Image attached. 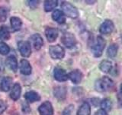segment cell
<instances>
[{
    "label": "cell",
    "mask_w": 122,
    "mask_h": 115,
    "mask_svg": "<svg viewBox=\"0 0 122 115\" xmlns=\"http://www.w3.org/2000/svg\"><path fill=\"white\" fill-rule=\"evenodd\" d=\"M118 51V45L117 44H112L108 48L107 50V55L108 58H114L117 55V53Z\"/></svg>",
    "instance_id": "23"
},
{
    "label": "cell",
    "mask_w": 122,
    "mask_h": 115,
    "mask_svg": "<svg viewBox=\"0 0 122 115\" xmlns=\"http://www.w3.org/2000/svg\"><path fill=\"white\" fill-rule=\"evenodd\" d=\"M120 89H121V92L122 93V84H121V87H120Z\"/></svg>",
    "instance_id": "33"
},
{
    "label": "cell",
    "mask_w": 122,
    "mask_h": 115,
    "mask_svg": "<svg viewBox=\"0 0 122 115\" xmlns=\"http://www.w3.org/2000/svg\"><path fill=\"white\" fill-rule=\"evenodd\" d=\"M10 32L6 26H1L0 29V39L2 41H7L10 38Z\"/></svg>",
    "instance_id": "24"
},
{
    "label": "cell",
    "mask_w": 122,
    "mask_h": 115,
    "mask_svg": "<svg viewBox=\"0 0 122 115\" xmlns=\"http://www.w3.org/2000/svg\"><path fill=\"white\" fill-rule=\"evenodd\" d=\"M62 43L68 48H71L74 47L76 44V39L73 34L72 33H65L61 38Z\"/></svg>",
    "instance_id": "5"
},
{
    "label": "cell",
    "mask_w": 122,
    "mask_h": 115,
    "mask_svg": "<svg viewBox=\"0 0 122 115\" xmlns=\"http://www.w3.org/2000/svg\"><path fill=\"white\" fill-rule=\"evenodd\" d=\"M100 106L102 110L107 111H109L112 108V101L109 98H105L103 99L100 103Z\"/></svg>",
    "instance_id": "25"
},
{
    "label": "cell",
    "mask_w": 122,
    "mask_h": 115,
    "mask_svg": "<svg viewBox=\"0 0 122 115\" xmlns=\"http://www.w3.org/2000/svg\"><path fill=\"white\" fill-rule=\"evenodd\" d=\"M38 111L41 115H53V108L50 101H45L38 107Z\"/></svg>",
    "instance_id": "8"
},
{
    "label": "cell",
    "mask_w": 122,
    "mask_h": 115,
    "mask_svg": "<svg viewBox=\"0 0 122 115\" xmlns=\"http://www.w3.org/2000/svg\"><path fill=\"white\" fill-rule=\"evenodd\" d=\"M66 90L64 87H57L54 89V95L55 97L60 100L64 99L66 98Z\"/></svg>",
    "instance_id": "22"
},
{
    "label": "cell",
    "mask_w": 122,
    "mask_h": 115,
    "mask_svg": "<svg viewBox=\"0 0 122 115\" xmlns=\"http://www.w3.org/2000/svg\"><path fill=\"white\" fill-rule=\"evenodd\" d=\"M114 29V25L112 20L106 19L101 25L99 28V32L102 34H109L112 33Z\"/></svg>",
    "instance_id": "7"
},
{
    "label": "cell",
    "mask_w": 122,
    "mask_h": 115,
    "mask_svg": "<svg viewBox=\"0 0 122 115\" xmlns=\"http://www.w3.org/2000/svg\"><path fill=\"white\" fill-rule=\"evenodd\" d=\"M31 66H30L28 61L25 59H22L20 63V71L21 73L25 75H28L31 73Z\"/></svg>",
    "instance_id": "13"
},
{
    "label": "cell",
    "mask_w": 122,
    "mask_h": 115,
    "mask_svg": "<svg viewBox=\"0 0 122 115\" xmlns=\"http://www.w3.org/2000/svg\"><path fill=\"white\" fill-rule=\"evenodd\" d=\"M114 86V81L107 76L103 77L102 78L98 79L95 81V90L99 92H105L112 89Z\"/></svg>",
    "instance_id": "1"
},
{
    "label": "cell",
    "mask_w": 122,
    "mask_h": 115,
    "mask_svg": "<svg viewBox=\"0 0 122 115\" xmlns=\"http://www.w3.org/2000/svg\"><path fill=\"white\" fill-rule=\"evenodd\" d=\"M45 35L48 41L53 42L58 36V30L56 28H47L45 30Z\"/></svg>",
    "instance_id": "11"
},
{
    "label": "cell",
    "mask_w": 122,
    "mask_h": 115,
    "mask_svg": "<svg viewBox=\"0 0 122 115\" xmlns=\"http://www.w3.org/2000/svg\"><path fill=\"white\" fill-rule=\"evenodd\" d=\"M53 76H54V78L60 82L66 81L68 79V74H66V72L64 69L61 68L60 67H56L54 68Z\"/></svg>",
    "instance_id": "9"
},
{
    "label": "cell",
    "mask_w": 122,
    "mask_h": 115,
    "mask_svg": "<svg viewBox=\"0 0 122 115\" xmlns=\"http://www.w3.org/2000/svg\"><path fill=\"white\" fill-rule=\"evenodd\" d=\"M7 18V12L5 9L1 8L0 9V22H5Z\"/></svg>",
    "instance_id": "28"
},
{
    "label": "cell",
    "mask_w": 122,
    "mask_h": 115,
    "mask_svg": "<svg viewBox=\"0 0 122 115\" xmlns=\"http://www.w3.org/2000/svg\"><path fill=\"white\" fill-rule=\"evenodd\" d=\"M82 77V73L79 70H74L68 74V78H70L71 81L74 84H79L81 82Z\"/></svg>",
    "instance_id": "10"
},
{
    "label": "cell",
    "mask_w": 122,
    "mask_h": 115,
    "mask_svg": "<svg viewBox=\"0 0 122 115\" xmlns=\"http://www.w3.org/2000/svg\"><path fill=\"white\" fill-rule=\"evenodd\" d=\"M95 115H108V114L105 110L100 109V110H98L96 113H95Z\"/></svg>",
    "instance_id": "31"
},
{
    "label": "cell",
    "mask_w": 122,
    "mask_h": 115,
    "mask_svg": "<svg viewBox=\"0 0 122 115\" xmlns=\"http://www.w3.org/2000/svg\"><path fill=\"white\" fill-rule=\"evenodd\" d=\"M25 109H27V110H28V112H30V107L28 105V104H25L24 105H23V107H22V110H25Z\"/></svg>",
    "instance_id": "32"
},
{
    "label": "cell",
    "mask_w": 122,
    "mask_h": 115,
    "mask_svg": "<svg viewBox=\"0 0 122 115\" xmlns=\"http://www.w3.org/2000/svg\"><path fill=\"white\" fill-rule=\"evenodd\" d=\"M49 53L51 57L53 59H62L65 56L64 48L59 45L50 46Z\"/></svg>",
    "instance_id": "4"
},
{
    "label": "cell",
    "mask_w": 122,
    "mask_h": 115,
    "mask_svg": "<svg viewBox=\"0 0 122 115\" xmlns=\"http://www.w3.org/2000/svg\"><path fill=\"white\" fill-rule=\"evenodd\" d=\"M30 41H32V44L34 48L36 50H39L41 48V47L44 45V41L42 37L39 34H34V35L30 38Z\"/></svg>",
    "instance_id": "12"
},
{
    "label": "cell",
    "mask_w": 122,
    "mask_h": 115,
    "mask_svg": "<svg viewBox=\"0 0 122 115\" xmlns=\"http://www.w3.org/2000/svg\"><path fill=\"white\" fill-rule=\"evenodd\" d=\"M11 83H12V78L10 77H5L1 80L0 83V89L2 91H9Z\"/></svg>",
    "instance_id": "16"
},
{
    "label": "cell",
    "mask_w": 122,
    "mask_h": 115,
    "mask_svg": "<svg viewBox=\"0 0 122 115\" xmlns=\"http://www.w3.org/2000/svg\"><path fill=\"white\" fill-rule=\"evenodd\" d=\"M11 28L14 31H18L20 30L22 25V22L19 18L18 17H11Z\"/></svg>",
    "instance_id": "21"
},
{
    "label": "cell",
    "mask_w": 122,
    "mask_h": 115,
    "mask_svg": "<svg viewBox=\"0 0 122 115\" xmlns=\"http://www.w3.org/2000/svg\"><path fill=\"white\" fill-rule=\"evenodd\" d=\"M25 98L26 99V101H28L29 102H36L41 100L40 95L34 91H30L25 93Z\"/></svg>",
    "instance_id": "17"
},
{
    "label": "cell",
    "mask_w": 122,
    "mask_h": 115,
    "mask_svg": "<svg viewBox=\"0 0 122 115\" xmlns=\"http://www.w3.org/2000/svg\"><path fill=\"white\" fill-rule=\"evenodd\" d=\"M91 107L88 102H84L77 111V115H90Z\"/></svg>",
    "instance_id": "19"
},
{
    "label": "cell",
    "mask_w": 122,
    "mask_h": 115,
    "mask_svg": "<svg viewBox=\"0 0 122 115\" xmlns=\"http://www.w3.org/2000/svg\"><path fill=\"white\" fill-rule=\"evenodd\" d=\"M61 9L64 15L71 18H76L79 16V12L77 9L70 2H63L61 4Z\"/></svg>",
    "instance_id": "2"
},
{
    "label": "cell",
    "mask_w": 122,
    "mask_h": 115,
    "mask_svg": "<svg viewBox=\"0 0 122 115\" xmlns=\"http://www.w3.org/2000/svg\"><path fill=\"white\" fill-rule=\"evenodd\" d=\"M21 93V85L19 84L16 83V84H15L12 87V89H11V93H10V97L11 99L14 100V101H17V100L20 98Z\"/></svg>",
    "instance_id": "14"
},
{
    "label": "cell",
    "mask_w": 122,
    "mask_h": 115,
    "mask_svg": "<svg viewBox=\"0 0 122 115\" xmlns=\"http://www.w3.org/2000/svg\"><path fill=\"white\" fill-rule=\"evenodd\" d=\"M100 70L104 73H109L112 69V63L110 61L104 60L99 64Z\"/></svg>",
    "instance_id": "20"
},
{
    "label": "cell",
    "mask_w": 122,
    "mask_h": 115,
    "mask_svg": "<svg viewBox=\"0 0 122 115\" xmlns=\"http://www.w3.org/2000/svg\"><path fill=\"white\" fill-rule=\"evenodd\" d=\"M38 4H39V1H29L28 2V5L32 9H36L38 6Z\"/></svg>",
    "instance_id": "30"
},
{
    "label": "cell",
    "mask_w": 122,
    "mask_h": 115,
    "mask_svg": "<svg viewBox=\"0 0 122 115\" xmlns=\"http://www.w3.org/2000/svg\"><path fill=\"white\" fill-rule=\"evenodd\" d=\"M58 5V2L56 0H49V1H45L44 2V10L46 12H51Z\"/></svg>",
    "instance_id": "26"
},
{
    "label": "cell",
    "mask_w": 122,
    "mask_h": 115,
    "mask_svg": "<svg viewBox=\"0 0 122 115\" xmlns=\"http://www.w3.org/2000/svg\"><path fill=\"white\" fill-rule=\"evenodd\" d=\"M18 48L21 55L24 57H29L31 54V47L28 41H21L18 43Z\"/></svg>",
    "instance_id": "6"
},
{
    "label": "cell",
    "mask_w": 122,
    "mask_h": 115,
    "mask_svg": "<svg viewBox=\"0 0 122 115\" xmlns=\"http://www.w3.org/2000/svg\"><path fill=\"white\" fill-rule=\"evenodd\" d=\"M10 52V48L5 42H0V54L2 55H5Z\"/></svg>",
    "instance_id": "27"
},
{
    "label": "cell",
    "mask_w": 122,
    "mask_h": 115,
    "mask_svg": "<svg viewBox=\"0 0 122 115\" xmlns=\"http://www.w3.org/2000/svg\"><path fill=\"white\" fill-rule=\"evenodd\" d=\"M52 18L55 22H58L59 24H63L66 21V18H65V15L63 12L61 10L59 9H56L54 12H53L52 15Z\"/></svg>",
    "instance_id": "15"
},
{
    "label": "cell",
    "mask_w": 122,
    "mask_h": 115,
    "mask_svg": "<svg viewBox=\"0 0 122 115\" xmlns=\"http://www.w3.org/2000/svg\"><path fill=\"white\" fill-rule=\"evenodd\" d=\"M6 64L8 65V67H9L11 71H13L14 72L17 71L18 63H17L16 58L15 56L11 55L9 57H8L6 59Z\"/></svg>",
    "instance_id": "18"
},
{
    "label": "cell",
    "mask_w": 122,
    "mask_h": 115,
    "mask_svg": "<svg viewBox=\"0 0 122 115\" xmlns=\"http://www.w3.org/2000/svg\"><path fill=\"white\" fill-rule=\"evenodd\" d=\"M105 39L101 36H98L96 38L95 43L93 44L92 47V51L95 57H100L102 56L103 51L105 48Z\"/></svg>",
    "instance_id": "3"
},
{
    "label": "cell",
    "mask_w": 122,
    "mask_h": 115,
    "mask_svg": "<svg viewBox=\"0 0 122 115\" xmlns=\"http://www.w3.org/2000/svg\"><path fill=\"white\" fill-rule=\"evenodd\" d=\"M6 108H7V104L5 103V101L1 100L0 101V114H2L6 110Z\"/></svg>",
    "instance_id": "29"
},
{
    "label": "cell",
    "mask_w": 122,
    "mask_h": 115,
    "mask_svg": "<svg viewBox=\"0 0 122 115\" xmlns=\"http://www.w3.org/2000/svg\"><path fill=\"white\" fill-rule=\"evenodd\" d=\"M121 41H122V34H121Z\"/></svg>",
    "instance_id": "34"
}]
</instances>
